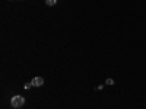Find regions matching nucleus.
I'll return each mask as SVG.
<instances>
[{
    "label": "nucleus",
    "mask_w": 146,
    "mask_h": 109,
    "mask_svg": "<svg viewBox=\"0 0 146 109\" xmlns=\"http://www.w3.org/2000/svg\"><path fill=\"white\" fill-rule=\"evenodd\" d=\"M31 86H32V83H31V81H29V83H27V84H25V89H29V87H31Z\"/></svg>",
    "instance_id": "39448f33"
},
{
    "label": "nucleus",
    "mask_w": 146,
    "mask_h": 109,
    "mask_svg": "<svg viewBox=\"0 0 146 109\" xmlns=\"http://www.w3.org/2000/svg\"><path fill=\"white\" fill-rule=\"evenodd\" d=\"M107 84H110V86H113V84H114V80H113V79H107Z\"/></svg>",
    "instance_id": "20e7f679"
},
{
    "label": "nucleus",
    "mask_w": 146,
    "mask_h": 109,
    "mask_svg": "<svg viewBox=\"0 0 146 109\" xmlns=\"http://www.w3.org/2000/svg\"><path fill=\"white\" fill-rule=\"evenodd\" d=\"M32 86H35V87H40V86H42L44 84V79L42 77H40V76H36V77H34L32 79Z\"/></svg>",
    "instance_id": "f03ea898"
},
{
    "label": "nucleus",
    "mask_w": 146,
    "mask_h": 109,
    "mask_svg": "<svg viewBox=\"0 0 146 109\" xmlns=\"http://www.w3.org/2000/svg\"><path fill=\"white\" fill-rule=\"evenodd\" d=\"M10 105L13 106V108H21V106H23L25 105V99H23V96H13L12 98V100H10Z\"/></svg>",
    "instance_id": "f257e3e1"
},
{
    "label": "nucleus",
    "mask_w": 146,
    "mask_h": 109,
    "mask_svg": "<svg viewBox=\"0 0 146 109\" xmlns=\"http://www.w3.org/2000/svg\"><path fill=\"white\" fill-rule=\"evenodd\" d=\"M45 3H47L48 6H54V5L57 3V0H45Z\"/></svg>",
    "instance_id": "7ed1b4c3"
}]
</instances>
